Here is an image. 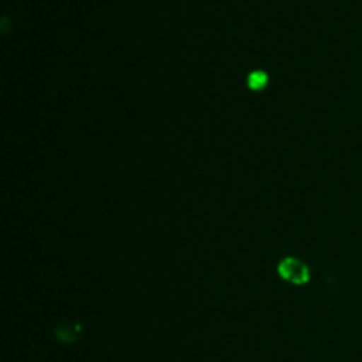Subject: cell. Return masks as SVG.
<instances>
[{"label":"cell","instance_id":"cell-1","mask_svg":"<svg viewBox=\"0 0 362 362\" xmlns=\"http://www.w3.org/2000/svg\"><path fill=\"white\" fill-rule=\"evenodd\" d=\"M278 272L285 281L292 283V285H306L311 278L310 267L299 258L288 257L285 260L279 262Z\"/></svg>","mask_w":362,"mask_h":362},{"label":"cell","instance_id":"cell-2","mask_svg":"<svg viewBox=\"0 0 362 362\" xmlns=\"http://www.w3.org/2000/svg\"><path fill=\"white\" fill-rule=\"evenodd\" d=\"M81 332V325L78 322H64L55 329V336L62 343H74Z\"/></svg>","mask_w":362,"mask_h":362},{"label":"cell","instance_id":"cell-3","mask_svg":"<svg viewBox=\"0 0 362 362\" xmlns=\"http://www.w3.org/2000/svg\"><path fill=\"white\" fill-rule=\"evenodd\" d=\"M269 80H271V78H269V74L265 73V71H253V73H250V76H247V87L255 92H260L267 87Z\"/></svg>","mask_w":362,"mask_h":362}]
</instances>
